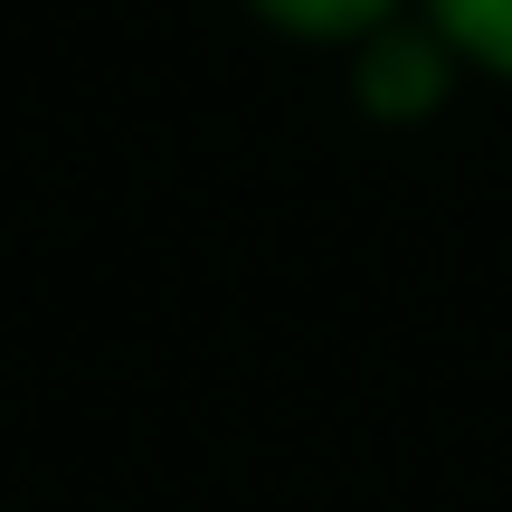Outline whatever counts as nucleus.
I'll return each instance as SVG.
<instances>
[{"mask_svg": "<svg viewBox=\"0 0 512 512\" xmlns=\"http://www.w3.org/2000/svg\"><path fill=\"white\" fill-rule=\"evenodd\" d=\"M238 10L275 48H304V57H332V67H342L361 38H380L389 19H408L418 0H238Z\"/></svg>", "mask_w": 512, "mask_h": 512, "instance_id": "nucleus-2", "label": "nucleus"}, {"mask_svg": "<svg viewBox=\"0 0 512 512\" xmlns=\"http://www.w3.org/2000/svg\"><path fill=\"white\" fill-rule=\"evenodd\" d=\"M465 86H475V76L456 67V48H446L437 29H427V10L389 19L380 38H361V48L342 57V95H351V114H361V124H389V133L437 124V114L456 105Z\"/></svg>", "mask_w": 512, "mask_h": 512, "instance_id": "nucleus-1", "label": "nucleus"}, {"mask_svg": "<svg viewBox=\"0 0 512 512\" xmlns=\"http://www.w3.org/2000/svg\"><path fill=\"white\" fill-rule=\"evenodd\" d=\"M475 86H512V0H418Z\"/></svg>", "mask_w": 512, "mask_h": 512, "instance_id": "nucleus-3", "label": "nucleus"}]
</instances>
